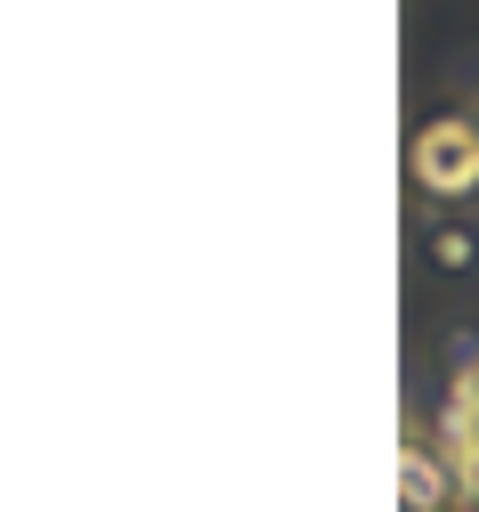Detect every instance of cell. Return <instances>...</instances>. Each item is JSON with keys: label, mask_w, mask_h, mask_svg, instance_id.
Here are the masks:
<instances>
[{"label": "cell", "mask_w": 479, "mask_h": 512, "mask_svg": "<svg viewBox=\"0 0 479 512\" xmlns=\"http://www.w3.org/2000/svg\"><path fill=\"white\" fill-rule=\"evenodd\" d=\"M406 196L423 220H471L479 212V122L471 106H431L406 131Z\"/></svg>", "instance_id": "obj_1"}, {"label": "cell", "mask_w": 479, "mask_h": 512, "mask_svg": "<svg viewBox=\"0 0 479 512\" xmlns=\"http://www.w3.org/2000/svg\"><path fill=\"white\" fill-rule=\"evenodd\" d=\"M398 512H455V472H447V456L431 447L423 423L398 447Z\"/></svg>", "instance_id": "obj_2"}, {"label": "cell", "mask_w": 479, "mask_h": 512, "mask_svg": "<svg viewBox=\"0 0 479 512\" xmlns=\"http://www.w3.org/2000/svg\"><path fill=\"white\" fill-rule=\"evenodd\" d=\"M423 261L447 285H471L479 277V220H423Z\"/></svg>", "instance_id": "obj_3"}, {"label": "cell", "mask_w": 479, "mask_h": 512, "mask_svg": "<svg viewBox=\"0 0 479 512\" xmlns=\"http://www.w3.org/2000/svg\"><path fill=\"white\" fill-rule=\"evenodd\" d=\"M471 122H479V98H471Z\"/></svg>", "instance_id": "obj_4"}]
</instances>
